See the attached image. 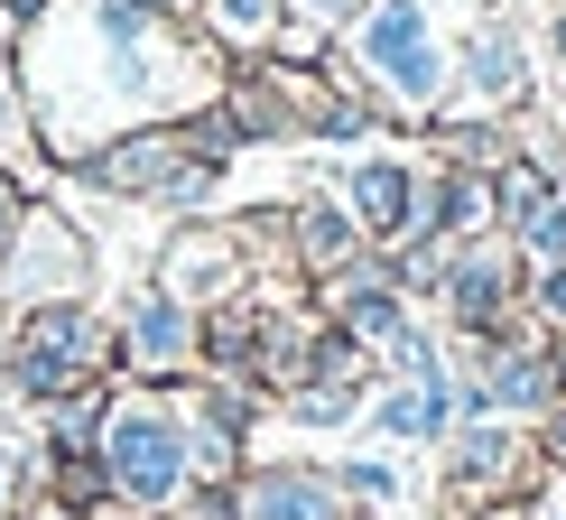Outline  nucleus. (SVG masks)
I'll return each instance as SVG.
<instances>
[{
  "label": "nucleus",
  "mask_w": 566,
  "mask_h": 520,
  "mask_svg": "<svg viewBox=\"0 0 566 520\" xmlns=\"http://www.w3.org/2000/svg\"><path fill=\"white\" fill-rule=\"evenodd\" d=\"M0 56L29 93L38 158H56V168H84L130 122H177L223 93L214 46L186 19H149L130 0H46V19H29Z\"/></svg>",
  "instance_id": "f257e3e1"
},
{
  "label": "nucleus",
  "mask_w": 566,
  "mask_h": 520,
  "mask_svg": "<svg viewBox=\"0 0 566 520\" xmlns=\"http://www.w3.org/2000/svg\"><path fill=\"white\" fill-rule=\"evenodd\" d=\"M335 46L390 112V131H428L455 103V10L446 0H363V19Z\"/></svg>",
  "instance_id": "f03ea898"
},
{
  "label": "nucleus",
  "mask_w": 566,
  "mask_h": 520,
  "mask_svg": "<svg viewBox=\"0 0 566 520\" xmlns=\"http://www.w3.org/2000/svg\"><path fill=\"white\" fill-rule=\"evenodd\" d=\"M93 456H103L122 511L158 520L186 483H196V465H186V399H177L168 382H112V409H103Z\"/></svg>",
  "instance_id": "7ed1b4c3"
},
{
  "label": "nucleus",
  "mask_w": 566,
  "mask_h": 520,
  "mask_svg": "<svg viewBox=\"0 0 566 520\" xmlns=\"http://www.w3.org/2000/svg\"><path fill=\"white\" fill-rule=\"evenodd\" d=\"M75 382H122L112 372V316L93 298H65V306H29L0 344V399L19 409H46Z\"/></svg>",
  "instance_id": "20e7f679"
},
{
  "label": "nucleus",
  "mask_w": 566,
  "mask_h": 520,
  "mask_svg": "<svg viewBox=\"0 0 566 520\" xmlns=\"http://www.w3.org/2000/svg\"><path fill=\"white\" fill-rule=\"evenodd\" d=\"M93 196H112V205H158V215H205V205L223 196V168H205L196 149H186V131L177 122H130V131H112L103 149L75 168Z\"/></svg>",
  "instance_id": "39448f33"
},
{
  "label": "nucleus",
  "mask_w": 566,
  "mask_h": 520,
  "mask_svg": "<svg viewBox=\"0 0 566 520\" xmlns=\"http://www.w3.org/2000/svg\"><path fill=\"white\" fill-rule=\"evenodd\" d=\"M93 232L75 223V205L56 196H29L19 232L0 242V316H29V306H65V298H93Z\"/></svg>",
  "instance_id": "423d86ee"
},
{
  "label": "nucleus",
  "mask_w": 566,
  "mask_h": 520,
  "mask_svg": "<svg viewBox=\"0 0 566 520\" xmlns=\"http://www.w3.org/2000/svg\"><path fill=\"white\" fill-rule=\"evenodd\" d=\"M538 103V38L521 0H492L455 29V103L446 112H521Z\"/></svg>",
  "instance_id": "0eeeda50"
},
{
  "label": "nucleus",
  "mask_w": 566,
  "mask_h": 520,
  "mask_svg": "<svg viewBox=\"0 0 566 520\" xmlns=\"http://www.w3.org/2000/svg\"><path fill=\"white\" fill-rule=\"evenodd\" d=\"M521 251L502 242V232H474V242L446 251V289L428 316L446 325V335H538V325L521 316Z\"/></svg>",
  "instance_id": "6e6552de"
},
{
  "label": "nucleus",
  "mask_w": 566,
  "mask_h": 520,
  "mask_svg": "<svg viewBox=\"0 0 566 520\" xmlns=\"http://www.w3.org/2000/svg\"><path fill=\"white\" fill-rule=\"evenodd\" d=\"M149 289H168L177 306H196V316H205V306L261 289V270H251L232 215H186V223H168V242H158V260H149Z\"/></svg>",
  "instance_id": "1a4fd4ad"
},
{
  "label": "nucleus",
  "mask_w": 566,
  "mask_h": 520,
  "mask_svg": "<svg viewBox=\"0 0 566 520\" xmlns=\"http://www.w3.org/2000/svg\"><path fill=\"white\" fill-rule=\"evenodd\" d=\"M112 372L122 382H196V306H177L168 289H139L122 298V316H112Z\"/></svg>",
  "instance_id": "9d476101"
},
{
  "label": "nucleus",
  "mask_w": 566,
  "mask_h": 520,
  "mask_svg": "<svg viewBox=\"0 0 566 520\" xmlns=\"http://www.w3.org/2000/svg\"><path fill=\"white\" fill-rule=\"evenodd\" d=\"M418 177H428V158L418 149H399V139H371V149H344V168H335V196L353 205V223L371 232V242H409V223H418Z\"/></svg>",
  "instance_id": "9b49d317"
},
{
  "label": "nucleus",
  "mask_w": 566,
  "mask_h": 520,
  "mask_svg": "<svg viewBox=\"0 0 566 520\" xmlns=\"http://www.w3.org/2000/svg\"><path fill=\"white\" fill-rule=\"evenodd\" d=\"M232 520H353V502L316 456H251L232 475Z\"/></svg>",
  "instance_id": "f8f14e48"
},
{
  "label": "nucleus",
  "mask_w": 566,
  "mask_h": 520,
  "mask_svg": "<svg viewBox=\"0 0 566 520\" xmlns=\"http://www.w3.org/2000/svg\"><path fill=\"white\" fill-rule=\"evenodd\" d=\"M363 251H381L363 223H353V205L335 196V186H306V196H289V270L316 289V279L353 270Z\"/></svg>",
  "instance_id": "ddd939ff"
},
{
  "label": "nucleus",
  "mask_w": 566,
  "mask_h": 520,
  "mask_svg": "<svg viewBox=\"0 0 566 520\" xmlns=\"http://www.w3.org/2000/svg\"><path fill=\"white\" fill-rule=\"evenodd\" d=\"M474 391H483L492 418H521V428H538L548 409H566V382H557V363H548V335H502V344H492V363L474 372Z\"/></svg>",
  "instance_id": "4468645a"
},
{
  "label": "nucleus",
  "mask_w": 566,
  "mask_h": 520,
  "mask_svg": "<svg viewBox=\"0 0 566 520\" xmlns=\"http://www.w3.org/2000/svg\"><path fill=\"white\" fill-rule=\"evenodd\" d=\"M316 316L325 325H344V335H363L371 353H381V335L399 316H409V298H399V279H390V251H363L353 270H335V279H316Z\"/></svg>",
  "instance_id": "2eb2a0df"
},
{
  "label": "nucleus",
  "mask_w": 566,
  "mask_h": 520,
  "mask_svg": "<svg viewBox=\"0 0 566 520\" xmlns=\"http://www.w3.org/2000/svg\"><path fill=\"white\" fill-rule=\"evenodd\" d=\"M418 149H428L437 168L492 177V168H511V158H521V139H511V112H437V122L418 131Z\"/></svg>",
  "instance_id": "dca6fc26"
},
{
  "label": "nucleus",
  "mask_w": 566,
  "mask_h": 520,
  "mask_svg": "<svg viewBox=\"0 0 566 520\" xmlns=\"http://www.w3.org/2000/svg\"><path fill=\"white\" fill-rule=\"evenodd\" d=\"M363 399H371V382H306V391L279 399V418H289L297 437H344L353 418H363Z\"/></svg>",
  "instance_id": "f3484780"
},
{
  "label": "nucleus",
  "mask_w": 566,
  "mask_h": 520,
  "mask_svg": "<svg viewBox=\"0 0 566 520\" xmlns=\"http://www.w3.org/2000/svg\"><path fill=\"white\" fill-rule=\"evenodd\" d=\"M335 483H344L353 511H390L399 492H409V465H399V446H371V456H344L335 465Z\"/></svg>",
  "instance_id": "a211bd4d"
},
{
  "label": "nucleus",
  "mask_w": 566,
  "mask_h": 520,
  "mask_svg": "<svg viewBox=\"0 0 566 520\" xmlns=\"http://www.w3.org/2000/svg\"><path fill=\"white\" fill-rule=\"evenodd\" d=\"M446 251H455V242H428V232L390 242V279H399V298H409V306H437V289H446Z\"/></svg>",
  "instance_id": "6ab92c4d"
},
{
  "label": "nucleus",
  "mask_w": 566,
  "mask_h": 520,
  "mask_svg": "<svg viewBox=\"0 0 566 520\" xmlns=\"http://www.w3.org/2000/svg\"><path fill=\"white\" fill-rule=\"evenodd\" d=\"M29 158H38V122H29V93H19L10 56H0V168L29 177Z\"/></svg>",
  "instance_id": "aec40b11"
},
{
  "label": "nucleus",
  "mask_w": 566,
  "mask_h": 520,
  "mask_svg": "<svg viewBox=\"0 0 566 520\" xmlns=\"http://www.w3.org/2000/svg\"><path fill=\"white\" fill-rule=\"evenodd\" d=\"M521 316L538 325V335H557V325H566V260H548V270L521 279Z\"/></svg>",
  "instance_id": "412c9836"
},
{
  "label": "nucleus",
  "mask_w": 566,
  "mask_h": 520,
  "mask_svg": "<svg viewBox=\"0 0 566 520\" xmlns=\"http://www.w3.org/2000/svg\"><path fill=\"white\" fill-rule=\"evenodd\" d=\"M289 10V29H316V38H344L353 19H363V0H279Z\"/></svg>",
  "instance_id": "4be33fe9"
},
{
  "label": "nucleus",
  "mask_w": 566,
  "mask_h": 520,
  "mask_svg": "<svg viewBox=\"0 0 566 520\" xmlns=\"http://www.w3.org/2000/svg\"><path fill=\"white\" fill-rule=\"evenodd\" d=\"M158 520H232V483H186Z\"/></svg>",
  "instance_id": "5701e85b"
},
{
  "label": "nucleus",
  "mask_w": 566,
  "mask_h": 520,
  "mask_svg": "<svg viewBox=\"0 0 566 520\" xmlns=\"http://www.w3.org/2000/svg\"><path fill=\"white\" fill-rule=\"evenodd\" d=\"M29 196H38L29 177H19V168H0V242L19 232V215H29Z\"/></svg>",
  "instance_id": "b1692460"
},
{
  "label": "nucleus",
  "mask_w": 566,
  "mask_h": 520,
  "mask_svg": "<svg viewBox=\"0 0 566 520\" xmlns=\"http://www.w3.org/2000/svg\"><path fill=\"white\" fill-rule=\"evenodd\" d=\"M538 465H548V475L566 483V409H548V418H538Z\"/></svg>",
  "instance_id": "393cba45"
},
{
  "label": "nucleus",
  "mask_w": 566,
  "mask_h": 520,
  "mask_svg": "<svg viewBox=\"0 0 566 520\" xmlns=\"http://www.w3.org/2000/svg\"><path fill=\"white\" fill-rule=\"evenodd\" d=\"M474 520H538V492H502V502H474Z\"/></svg>",
  "instance_id": "a878e982"
},
{
  "label": "nucleus",
  "mask_w": 566,
  "mask_h": 520,
  "mask_svg": "<svg viewBox=\"0 0 566 520\" xmlns=\"http://www.w3.org/2000/svg\"><path fill=\"white\" fill-rule=\"evenodd\" d=\"M548 65L566 75V0H548Z\"/></svg>",
  "instance_id": "bb28decb"
},
{
  "label": "nucleus",
  "mask_w": 566,
  "mask_h": 520,
  "mask_svg": "<svg viewBox=\"0 0 566 520\" xmlns=\"http://www.w3.org/2000/svg\"><path fill=\"white\" fill-rule=\"evenodd\" d=\"M130 10H149V19H196V0H130Z\"/></svg>",
  "instance_id": "cd10ccee"
},
{
  "label": "nucleus",
  "mask_w": 566,
  "mask_h": 520,
  "mask_svg": "<svg viewBox=\"0 0 566 520\" xmlns=\"http://www.w3.org/2000/svg\"><path fill=\"white\" fill-rule=\"evenodd\" d=\"M548 363H557V382H566V325H557V335H548Z\"/></svg>",
  "instance_id": "c85d7f7f"
},
{
  "label": "nucleus",
  "mask_w": 566,
  "mask_h": 520,
  "mask_svg": "<svg viewBox=\"0 0 566 520\" xmlns=\"http://www.w3.org/2000/svg\"><path fill=\"white\" fill-rule=\"evenodd\" d=\"M538 520H566V502H548V492H538Z\"/></svg>",
  "instance_id": "c756f323"
},
{
  "label": "nucleus",
  "mask_w": 566,
  "mask_h": 520,
  "mask_svg": "<svg viewBox=\"0 0 566 520\" xmlns=\"http://www.w3.org/2000/svg\"><path fill=\"white\" fill-rule=\"evenodd\" d=\"M353 520H390V511H353Z\"/></svg>",
  "instance_id": "7c9ffc66"
},
{
  "label": "nucleus",
  "mask_w": 566,
  "mask_h": 520,
  "mask_svg": "<svg viewBox=\"0 0 566 520\" xmlns=\"http://www.w3.org/2000/svg\"><path fill=\"white\" fill-rule=\"evenodd\" d=\"M557 196H566V168H557Z\"/></svg>",
  "instance_id": "2f4dec72"
},
{
  "label": "nucleus",
  "mask_w": 566,
  "mask_h": 520,
  "mask_svg": "<svg viewBox=\"0 0 566 520\" xmlns=\"http://www.w3.org/2000/svg\"><path fill=\"white\" fill-rule=\"evenodd\" d=\"M112 520H139V511H112Z\"/></svg>",
  "instance_id": "473e14b6"
},
{
  "label": "nucleus",
  "mask_w": 566,
  "mask_h": 520,
  "mask_svg": "<svg viewBox=\"0 0 566 520\" xmlns=\"http://www.w3.org/2000/svg\"><path fill=\"white\" fill-rule=\"evenodd\" d=\"M0 10H10V0H0Z\"/></svg>",
  "instance_id": "72a5a7b5"
}]
</instances>
